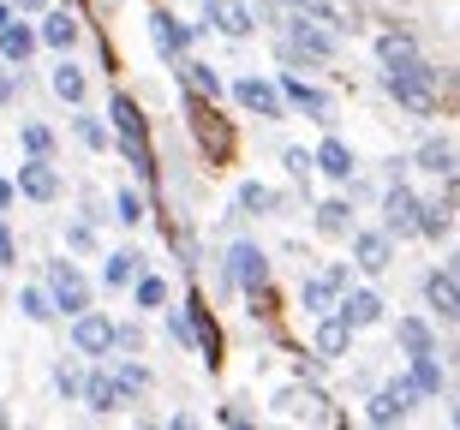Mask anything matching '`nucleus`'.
<instances>
[{
  "label": "nucleus",
  "mask_w": 460,
  "mask_h": 430,
  "mask_svg": "<svg viewBox=\"0 0 460 430\" xmlns=\"http://www.w3.org/2000/svg\"><path fill=\"white\" fill-rule=\"evenodd\" d=\"M383 84H389V96H394L401 108H412V114H437V72H430L419 54L394 60Z\"/></svg>",
  "instance_id": "f257e3e1"
},
{
  "label": "nucleus",
  "mask_w": 460,
  "mask_h": 430,
  "mask_svg": "<svg viewBox=\"0 0 460 430\" xmlns=\"http://www.w3.org/2000/svg\"><path fill=\"white\" fill-rule=\"evenodd\" d=\"M281 54H288V60H329V54H335V31H323L317 18L305 24V13H293V18H288V42H281Z\"/></svg>",
  "instance_id": "f03ea898"
},
{
  "label": "nucleus",
  "mask_w": 460,
  "mask_h": 430,
  "mask_svg": "<svg viewBox=\"0 0 460 430\" xmlns=\"http://www.w3.org/2000/svg\"><path fill=\"white\" fill-rule=\"evenodd\" d=\"M419 197H412L407 186H389L383 191V233H389V240H412V233H419Z\"/></svg>",
  "instance_id": "7ed1b4c3"
},
{
  "label": "nucleus",
  "mask_w": 460,
  "mask_h": 430,
  "mask_svg": "<svg viewBox=\"0 0 460 430\" xmlns=\"http://www.w3.org/2000/svg\"><path fill=\"white\" fill-rule=\"evenodd\" d=\"M49 287H54V305L66 311V317L90 311V281L78 276V263H54V269H49Z\"/></svg>",
  "instance_id": "20e7f679"
},
{
  "label": "nucleus",
  "mask_w": 460,
  "mask_h": 430,
  "mask_svg": "<svg viewBox=\"0 0 460 430\" xmlns=\"http://www.w3.org/2000/svg\"><path fill=\"white\" fill-rule=\"evenodd\" d=\"M412 400H419V382H389V389H383V395H371V407H365V418H371V425H401V418L412 413Z\"/></svg>",
  "instance_id": "39448f33"
},
{
  "label": "nucleus",
  "mask_w": 460,
  "mask_h": 430,
  "mask_svg": "<svg viewBox=\"0 0 460 430\" xmlns=\"http://www.w3.org/2000/svg\"><path fill=\"white\" fill-rule=\"evenodd\" d=\"M72 347L90 353V359H96V353H114V323H108L102 311H78V317H72Z\"/></svg>",
  "instance_id": "423d86ee"
},
{
  "label": "nucleus",
  "mask_w": 460,
  "mask_h": 430,
  "mask_svg": "<svg viewBox=\"0 0 460 430\" xmlns=\"http://www.w3.org/2000/svg\"><path fill=\"white\" fill-rule=\"evenodd\" d=\"M18 191H24L31 204H54V197H60V173L49 168V155H31V162L18 168Z\"/></svg>",
  "instance_id": "0eeeda50"
},
{
  "label": "nucleus",
  "mask_w": 460,
  "mask_h": 430,
  "mask_svg": "<svg viewBox=\"0 0 460 430\" xmlns=\"http://www.w3.org/2000/svg\"><path fill=\"white\" fill-rule=\"evenodd\" d=\"M234 102L252 108L257 120H281V108H288V102H281V90L263 84V78H239V84H234Z\"/></svg>",
  "instance_id": "6e6552de"
},
{
  "label": "nucleus",
  "mask_w": 460,
  "mask_h": 430,
  "mask_svg": "<svg viewBox=\"0 0 460 430\" xmlns=\"http://www.w3.org/2000/svg\"><path fill=\"white\" fill-rule=\"evenodd\" d=\"M281 102L305 108V114H311L317 126H329V120H335V102H329V96H323L317 84H305V78H281Z\"/></svg>",
  "instance_id": "1a4fd4ad"
},
{
  "label": "nucleus",
  "mask_w": 460,
  "mask_h": 430,
  "mask_svg": "<svg viewBox=\"0 0 460 430\" xmlns=\"http://www.w3.org/2000/svg\"><path fill=\"white\" fill-rule=\"evenodd\" d=\"M204 18L216 24V31H227V36H252V31H257L252 0H209V6H204Z\"/></svg>",
  "instance_id": "9d476101"
},
{
  "label": "nucleus",
  "mask_w": 460,
  "mask_h": 430,
  "mask_svg": "<svg viewBox=\"0 0 460 430\" xmlns=\"http://www.w3.org/2000/svg\"><path fill=\"white\" fill-rule=\"evenodd\" d=\"M389 233H383V227H371V233H353V263L358 269H365V276H383V269H389Z\"/></svg>",
  "instance_id": "9b49d317"
},
{
  "label": "nucleus",
  "mask_w": 460,
  "mask_h": 430,
  "mask_svg": "<svg viewBox=\"0 0 460 430\" xmlns=\"http://www.w3.org/2000/svg\"><path fill=\"white\" fill-rule=\"evenodd\" d=\"M425 299H430V311H437L443 323H460V276L437 269V276L425 281Z\"/></svg>",
  "instance_id": "f8f14e48"
},
{
  "label": "nucleus",
  "mask_w": 460,
  "mask_h": 430,
  "mask_svg": "<svg viewBox=\"0 0 460 430\" xmlns=\"http://www.w3.org/2000/svg\"><path fill=\"white\" fill-rule=\"evenodd\" d=\"M234 281L245 293H257V287H270V258H263V251H257V245H234Z\"/></svg>",
  "instance_id": "ddd939ff"
},
{
  "label": "nucleus",
  "mask_w": 460,
  "mask_h": 430,
  "mask_svg": "<svg viewBox=\"0 0 460 430\" xmlns=\"http://www.w3.org/2000/svg\"><path fill=\"white\" fill-rule=\"evenodd\" d=\"M335 293H347V263H329L323 276H311V281H305V311H317V317H323Z\"/></svg>",
  "instance_id": "4468645a"
},
{
  "label": "nucleus",
  "mask_w": 460,
  "mask_h": 430,
  "mask_svg": "<svg viewBox=\"0 0 460 430\" xmlns=\"http://www.w3.org/2000/svg\"><path fill=\"white\" fill-rule=\"evenodd\" d=\"M36 42H42V36H36L31 24H13V18L0 24V60H6V66H24L36 54Z\"/></svg>",
  "instance_id": "2eb2a0df"
},
{
  "label": "nucleus",
  "mask_w": 460,
  "mask_h": 430,
  "mask_svg": "<svg viewBox=\"0 0 460 430\" xmlns=\"http://www.w3.org/2000/svg\"><path fill=\"white\" fill-rule=\"evenodd\" d=\"M311 168L329 173V180H353L358 162H353V150H347L341 138H323V144H317V155H311Z\"/></svg>",
  "instance_id": "dca6fc26"
},
{
  "label": "nucleus",
  "mask_w": 460,
  "mask_h": 430,
  "mask_svg": "<svg viewBox=\"0 0 460 430\" xmlns=\"http://www.w3.org/2000/svg\"><path fill=\"white\" fill-rule=\"evenodd\" d=\"M335 317H347V323H353V329H371L376 323V317H383V299H376V293H365V287H347L341 293V305H335Z\"/></svg>",
  "instance_id": "f3484780"
},
{
  "label": "nucleus",
  "mask_w": 460,
  "mask_h": 430,
  "mask_svg": "<svg viewBox=\"0 0 460 430\" xmlns=\"http://www.w3.org/2000/svg\"><path fill=\"white\" fill-rule=\"evenodd\" d=\"M150 31H155V48L168 54V60H186V42H191V31L180 24L173 13H155L150 18Z\"/></svg>",
  "instance_id": "a211bd4d"
},
{
  "label": "nucleus",
  "mask_w": 460,
  "mask_h": 430,
  "mask_svg": "<svg viewBox=\"0 0 460 430\" xmlns=\"http://www.w3.org/2000/svg\"><path fill=\"white\" fill-rule=\"evenodd\" d=\"M347 347H353V323L335 317V311H323V323H317V353H323V359H341Z\"/></svg>",
  "instance_id": "6ab92c4d"
},
{
  "label": "nucleus",
  "mask_w": 460,
  "mask_h": 430,
  "mask_svg": "<svg viewBox=\"0 0 460 430\" xmlns=\"http://www.w3.org/2000/svg\"><path fill=\"white\" fill-rule=\"evenodd\" d=\"M108 120H114L119 144H144V114H137L132 96H114V108H108Z\"/></svg>",
  "instance_id": "aec40b11"
},
{
  "label": "nucleus",
  "mask_w": 460,
  "mask_h": 430,
  "mask_svg": "<svg viewBox=\"0 0 460 430\" xmlns=\"http://www.w3.org/2000/svg\"><path fill=\"white\" fill-rule=\"evenodd\" d=\"M84 407H90L96 418H108L114 407H126V395H119L114 377H90V382H84Z\"/></svg>",
  "instance_id": "412c9836"
},
{
  "label": "nucleus",
  "mask_w": 460,
  "mask_h": 430,
  "mask_svg": "<svg viewBox=\"0 0 460 430\" xmlns=\"http://www.w3.org/2000/svg\"><path fill=\"white\" fill-rule=\"evenodd\" d=\"M412 162H419L425 173H443V180H448V173H455V144H448V138H425Z\"/></svg>",
  "instance_id": "4be33fe9"
},
{
  "label": "nucleus",
  "mask_w": 460,
  "mask_h": 430,
  "mask_svg": "<svg viewBox=\"0 0 460 430\" xmlns=\"http://www.w3.org/2000/svg\"><path fill=\"white\" fill-rule=\"evenodd\" d=\"M36 36H42L49 48H72V42H78V18H72L66 6H60V13L42 18V31H36Z\"/></svg>",
  "instance_id": "5701e85b"
},
{
  "label": "nucleus",
  "mask_w": 460,
  "mask_h": 430,
  "mask_svg": "<svg viewBox=\"0 0 460 430\" xmlns=\"http://www.w3.org/2000/svg\"><path fill=\"white\" fill-rule=\"evenodd\" d=\"M412 382H419V395H443V364H437V353H412Z\"/></svg>",
  "instance_id": "b1692460"
},
{
  "label": "nucleus",
  "mask_w": 460,
  "mask_h": 430,
  "mask_svg": "<svg viewBox=\"0 0 460 430\" xmlns=\"http://www.w3.org/2000/svg\"><path fill=\"white\" fill-rule=\"evenodd\" d=\"M353 227V204L347 197H329L323 209H317V233H347Z\"/></svg>",
  "instance_id": "393cba45"
},
{
  "label": "nucleus",
  "mask_w": 460,
  "mask_h": 430,
  "mask_svg": "<svg viewBox=\"0 0 460 430\" xmlns=\"http://www.w3.org/2000/svg\"><path fill=\"white\" fill-rule=\"evenodd\" d=\"M54 96H60V102H84V72L78 66H66V60H60V66H54Z\"/></svg>",
  "instance_id": "a878e982"
},
{
  "label": "nucleus",
  "mask_w": 460,
  "mask_h": 430,
  "mask_svg": "<svg viewBox=\"0 0 460 430\" xmlns=\"http://www.w3.org/2000/svg\"><path fill=\"white\" fill-rule=\"evenodd\" d=\"M102 281H108V287H126V281H137V251H114V258L102 263Z\"/></svg>",
  "instance_id": "bb28decb"
},
{
  "label": "nucleus",
  "mask_w": 460,
  "mask_h": 430,
  "mask_svg": "<svg viewBox=\"0 0 460 430\" xmlns=\"http://www.w3.org/2000/svg\"><path fill=\"white\" fill-rule=\"evenodd\" d=\"M180 72H186V84L198 90V96H209V102L222 96V78H216V72H209V66H198V60H180Z\"/></svg>",
  "instance_id": "cd10ccee"
},
{
  "label": "nucleus",
  "mask_w": 460,
  "mask_h": 430,
  "mask_svg": "<svg viewBox=\"0 0 460 430\" xmlns=\"http://www.w3.org/2000/svg\"><path fill=\"white\" fill-rule=\"evenodd\" d=\"M114 382H119V395H144V389H150V371L132 364V359H119L114 364Z\"/></svg>",
  "instance_id": "c85d7f7f"
},
{
  "label": "nucleus",
  "mask_w": 460,
  "mask_h": 430,
  "mask_svg": "<svg viewBox=\"0 0 460 430\" xmlns=\"http://www.w3.org/2000/svg\"><path fill=\"white\" fill-rule=\"evenodd\" d=\"M263 209H275V191L270 186H239V215H263Z\"/></svg>",
  "instance_id": "c756f323"
},
{
  "label": "nucleus",
  "mask_w": 460,
  "mask_h": 430,
  "mask_svg": "<svg viewBox=\"0 0 460 430\" xmlns=\"http://www.w3.org/2000/svg\"><path fill=\"white\" fill-rule=\"evenodd\" d=\"M419 233H425V240H448V204H425L419 209Z\"/></svg>",
  "instance_id": "7c9ffc66"
},
{
  "label": "nucleus",
  "mask_w": 460,
  "mask_h": 430,
  "mask_svg": "<svg viewBox=\"0 0 460 430\" xmlns=\"http://www.w3.org/2000/svg\"><path fill=\"white\" fill-rule=\"evenodd\" d=\"M162 305H168V281L144 276V281H137V311H162Z\"/></svg>",
  "instance_id": "2f4dec72"
},
{
  "label": "nucleus",
  "mask_w": 460,
  "mask_h": 430,
  "mask_svg": "<svg viewBox=\"0 0 460 430\" xmlns=\"http://www.w3.org/2000/svg\"><path fill=\"white\" fill-rule=\"evenodd\" d=\"M275 407H281V413H288V418H299V413H317L323 400L311 395V389H305V395H299V389H281V395H275Z\"/></svg>",
  "instance_id": "473e14b6"
},
{
  "label": "nucleus",
  "mask_w": 460,
  "mask_h": 430,
  "mask_svg": "<svg viewBox=\"0 0 460 430\" xmlns=\"http://www.w3.org/2000/svg\"><path fill=\"white\" fill-rule=\"evenodd\" d=\"M401 347H407V353H430V323H419V317H401Z\"/></svg>",
  "instance_id": "72a5a7b5"
},
{
  "label": "nucleus",
  "mask_w": 460,
  "mask_h": 430,
  "mask_svg": "<svg viewBox=\"0 0 460 430\" xmlns=\"http://www.w3.org/2000/svg\"><path fill=\"white\" fill-rule=\"evenodd\" d=\"M18 311H24L31 323H49V317H54V311H49V293H36V287L18 293Z\"/></svg>",
  "instance_id": "f704fd0d"
},
{
  "label": "nucleus",
  "mask_w": 460,
  "mask_h": 430,
  "mask_svg": "<svg viewBox=\"0 0 460 430\" xmlns=\"http://www.w3.org/2000/svg\"><path fill=\"white\" fill-rule=\"evenodd\" d=\"M288 6H293V13H305V18H317V24H329V31L341 24V13H335L329 0H288Z\"/></svg>",
  "instance_id": "c9c22d12"
},
{
  "label": "nucleus",
  "mask_w": 460,
  "mask_h": 430,
  "mask_svg": "<svg viewBox=\"0 0 460 430\" xmlns=\"http://www.w3.org/2000/svg\"><path fill=\"white\" fill-rule=\"evenodd\" d=\"M376 54H383V66H394V60H407V54H419V48H412V36H383Z\"/></svg>",
  "instance_id": "e433bc0d"
},
{
  "label": "nucleus",
  "mask_w": 460,
  "mask_h": 430,
  "mask_svg": "<svg viewBox=\"0 0 460 430\" xmlns=\"http://www.w3.org/2000/svg\"><path fill=\"white\" fill-rule=\"evenodd\" d=\"M114 209H119V222H126V227H137V222H144V197H137V191H119V197H114Z\"/></svg>",
  "instance_id": "4c0bfd02"
},
{
  "label": "nucleus",
  "mask_w": 460,
  "mask_h": 430,
  "mask_svg": "<svg viewBox=\"0 0 460 430\" xmlns=\"http://www.w3.org/2000/svg\"><path fill=\"white\" fill-rule=\"evenodd\" d=\"M54 389H60V395H84V377H78V371H72V364H60V371H54Z\"/></svg>",
  "instance_id": "58836bf2"
},
{
  "label": "nucleus",
  "mask_w": 460,
  "mask_h": 430,
  "mask_svg": "<svg viewBox=\"0 0 460 430\" xmlns=\"http://www.w3.org/2000/svg\"><path fill=\"white\" fill-rule=\"evenodd\" d=\"M24 150H31V155H49V150H54L49 126H24Z\"/></svg>",
  "instance_id": "ea45409f"
},
{
  "label": "nucleus",
  "mask_w": 460,
  "mask_h": 430,
  "mask_svg": "<svg viewBox=\"0 0 460 430\" xmlns=\"http://www.w3.org/2000/svg\"><path fill=\"white\" fill-rule=\"evenodd\" d=\"M78 138H84L90 150H108V132H102V126H96V120H78Z\"/></svg>",
  "instance_id": "a19ab883"
},
{
  "label": "nucleus",
  "mask_w": 460,
  "mask_h": 430,
  "mask_svg": "<svg viewBox=\"0 0 460 430\" xmlns=\"http://www.w3.org/2000/svg\"><path fill=\"white\" fill-rule=\"evenodd\" d=\"M114 347H119V353H132V347H137V329L132 323H114Z\"/></svg>",
  "instance_id": "79ce46f5"
},
{
  "label": "nucleus",
  "mask_w": 460,
  "mask_h": 430,
  "mask_svg": "<svg viewBox=\"0 0 460 430\" xmlns=\"http://www.w3.org/2000/svg\"><path fill=\"white\" fill-rule=\"evenodd\" d=\"M6 263H18V251H13V233H6V215H0V269Z\"/></svg>",
  "instance_id": "37998d69"
},
{
  "label": "nucleus",
  "mask_w": 460,
  "mask_h": 430,
  "mask_svg": "<svg viewBox=\"0 0 460 430\" xmlns=\"http://www.w3.org/2000/svg\"><path fill=\"white\" fill-rule=\"evenodd\" d=\"M288 168L299 173V180H305V173H311V155H305V150H288Z\"/></svg>",
  "instance_id": "c03bdc74"
},
{
  "label": "nucleus",
  "mask_w": 460,
  "mask_h": 430,
  "mask_svg": "<svg viewBox=\"0 0 460 430\" xmlns=\"http://www.w3.org/2000/svg\"><path fill=\"white\" fill-rule=\"evenodd\" d=\"M13 197H18V186H13V180H0V209H13Z\"/></svg>",
  "instance_id": "a18cd8bd"
},
{
  "label": "nucleus",
  "mask_w": 460,
  "mask_h": 430,
  "mask_svg": "<svg viewBox=\"0 0 460 430\" xmlns=\"http://www.w3.org/2000/svg\"><path fill=\"white\" fill-rule=\"evenodd\" d=\"M13 102V72H0V108Z\"/></svg>",
  "instance_id": "49530a36"
},
{
  "label": "nucleus",
  "mask_w": 460,
  "mask_h": 430,
  "mask_svg": "<svg viewBox=\"0 0 460 430\" xmlns=\"http://www.w3.org/2000/svg\"><path fill=\"white\" fill-rule=\"evenodd\" d=\"M13 13H42V0H13Z\"/></svg>",
  "instance_id": "de8ad7c7"
},
{
  "label": "nucleus",
  "mask_w": 460,
  "mask_h": 430,
  "mask_svg": "<svg viewBox=\"0 0 460 430\" xmlns=\"http://www.w3.org/2000/svg\"><path fill=\"white\" fill-rule=\"evenodd\" d=\"M448 204H460V173H448Z\"/></svg>",
  "instance_id": "09e8293b"
},
{
  "label": "nucleus",
  "mask_w": 460,
  "mask_h": 430,
  "mask_svg": "<svg viewBox=\"0 0 460 430\" xmlns=\"http://www.w3.org/2000/svg\"><path fill=\"white\" fill-rule=\"evenodd\" d=\"M6 18H13V0H0V24H6Z\"/></svg>",
  "instance_id": "8fccbe9b"
},
{
  "label": "nucleus",
  "mask_w": 460,
  "mask_h": 430,
  "mask_svg": "<svg viewBox=\"0 0 460 430\" xmlns=\"http://www.w3.org/2000/svg\"><path fill=\"white\" fill-rule=\"evenodd\" d=\"M448 425H460V400H455V407H448Z\"/></svg>",
  "instance_id": "3c124183"
},
{
  "label": "nucleus",
  "mask_w": 460,
  "mask_h": 430,
  "mask_svg": "<svg viewBox=\"0 0 460 430\" xmlns=\"http://www.w3.org/2000/svg\"><path fill=\"white\" fill-rule=\"evenodd\" d=\"M448 276H460V251H455V263H448Z\"/></svg>",
  "instance_id": "603ef678"
},
{
  "label": "nucleus",
  "mask_w": 460,
  "mask_h": 430,
  "mask_svg": "<svg viewBox=\"0 0 460 430\" xmlns=\"http://www.w3.org/2000/svg\"><path fill=\"white\" fill-rule=\"evenodd\" d=\"M0 430H6V407H0Z\"/></svg>",
  "instance_id": "864d4df0"
}]
</instances>
